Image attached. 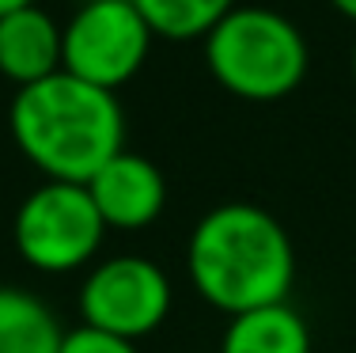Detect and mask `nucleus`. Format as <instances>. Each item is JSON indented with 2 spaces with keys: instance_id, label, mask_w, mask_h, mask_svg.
Wrapping results in <instances>:
<instances>
[{
  "instance_id": "8",
  "label": "nucleus",
  "mask_w": 356,
  "mask_h": 353,
  "mask_svg": "<svg viewBox=\"0 0 356 353\" xmlns=\"http://www.w3.org/2000/svg\"><path fill=\"white\" fill-rule=\"evenodd\" d=\"M61 72V23L42 4L0 15V77L31 88Z\"/></svg>"
},
{
  "instance_id": "4",
  "label": "nucleus",
  "mask_w": 356,
  "mask_h": 353,
  "mask_svg": "<svg viewBox=\"0 0 356 353\" xmlns=\"http://www.w3.org/2000/svg\"><path fill=\"white\" fill-rule=\"evenodd\" d=\"M106 224L83 182L46 179L19 201L12 221V243L19 258L38 274H76L99 255Z\"/></svg>"
},
{
  "instance_id": "5",
  "label": "nucleus",
  "mask_w": 356,
  "mask_h": 353,
  "mask_svg": "<svg viewBox=\"0 0 356 353\" xmlns=\"http://www.w3.org/2000/svg\"><path fill=\"white\" fill-rule=\"evenodd\" d=\"M152 38L133 0H88L61 27V72L118 91L144 69Z\"/></svg>"
},
{
  "instance_id": "14",
  "label": "nucleus",
  "mask_w": 356,
  "mask_h": 353,
  "mask_svg": "<svg viewBox=\"0 0 356 353\" xmlns=\"http://www.w3.org/2000/svg\"><path fill=\"white\" fill-rule=\"evenodd\" d=\"M31 4H42V0H0V15L19 12V8H31Z\"/></svg>"
},
{
  "instance_id": "9",
  "label": "nucleus",
  "mask_w": 356,
  "mask_h": 353,
  "mask_svg": "<svg viewBox=\"0 0 356 353\" xmlns=\"http://www.w3.org/2000/svg\"><path fill=\"white\" fill-rule=\"evenodd\" d=\"M220 353H311L307 319L288 300L239 312L227 319Z\"/></svg>"
},
{
  "instance_id": "11",
  "label": "nucleus",
  "mask_w": 356,
  "mask_h": 353,
  "mask_svg": "<svg viewBox=\"0 0 356 353\" xmlns=\"http://www.w3.org/2000/svg\"><path fill=\"white\" fill-rule=\"evenodd\" d=\"M239 0H133V8L144 15L156 38L193 42L224 19Z\"/></svg>"
},
{
  "instance_id": "13",
  "label": "nucleus",
  "mask_w": 356,
  "mask_h": 353,
  "mask_svg": "<svg viewBox=\"0 0 356 353\" xmlns=\"http://www.w3.org/2000/svg\"><path fill=\"white\" fill-rule=\"evenodd\" d=\"M330 4H334V12H341L345 19L356 23V0H330Z\"/></svg>"
},
{
  "instance_id": "12",
  "label": "nucleus",
  "mask_w": 356,
  "mask_h": 353,
  "mask_svg": "<svg viewBox=\"0 0 356 353\" xmlns=\"http://www.w3.org/2000/svg\"><path fill=\"white\" fill-rule=\"evenodd\" d=\"M61 353H140L137 342L118 338V334L95 331V327H76V331H65Z\"/></svg>"
},
{
  "instance_id": "1",
  "label": "nucleus",
  "mask_w": 356,
  "mask_h": 353,
  "mask_svg": "<svg viewBox=\"0 0 356 353\" xmlns=\"http://www.w3.org/2000/svg\"><path fill=\"white\" fill-rule=\"evenodd\" d=\"M186 274L227 319L281 304L296 285V247L284 224L254 201H220L186 240Z\"/></svg>"
},
{
  "instance_id": "2",
  "label": "nucleus",
  "mask_w": 356,
  "mask_h": 353,
  "mask_svg": "<svg viewBox=\"0 0 356 353\" xmlns=\"http://www.w3.org/2000/svg\"><path fill=\"white\" fill-rule=\"evenodd\" d=\"M8 130L27 164L54 182H88L125 148V114L118 91L54 72L19 88L8 107Z\"/></svg>"
},
{
  "instance_id": "10",
  "label": "nucleus",
  "mask_w": 356,
  "mask_h": 353,
  "mask_svg": "<svg viewBox=\"0 0 356 353\" xmlns=\"http://www.w3.org/2000/svg\"><path fill=\"white\" fill-rule=\"evenodd\" d=\"M65 331L46 300L19 285H0V353H61Z\"/></svg>"
},
{
  "instance_id": "3",
  "label": "nucleus",
  "mask_w": 356,
  "mask_h": 353,
  "mask_svg": "<svg viewBox=\"0 0 356 353\" xmlns=\"http://www.w3.org/2000/svg\"><path fill=\"white\" fill-rule=\"evenodd\" d=\"M201 42L213 80L235 99L277 103L307 80V38L273 8L235 4Z\"/></svg>"
},
{
  "instance_id": "15",
  "label": "nucleus",
  "mask_w": 356,
  "mask_h": 353,
  "mask_svg": "<svg viewBox=\"0 0 356 353\" xmlns=\"http://www.w3.org/2000/svg\"><path fill=\"white\" fill-rule=\"evenodd\" d=\"M349 65H353V84H356V42H353V61Z\"/></svg>"
},
{
  "instance_id": "6",
  "label": "nucleus",
  "mask_w": 356,
  "mask_h": 353,
  "mask_svg": "<svg viewBox=\"0 0 356 353\" xmlns=\"http://www.w3.org/2000/svg\"><path fill=\"white\" fill-rule=\"evenodd\" d=\"M175 304L171 277L144 255H114L88 270L80 285L83 327L140 342L167 323Z\"/></svg>"
},
{
  "instance_id": "7",
  "label": "nucleus",
  "mask_w": 356,
  "mask_h": 353,
  "mask_svg": "<svg viewBox=\"0 0 356 353\" xmlns=\"http://www.w3.org/2000/svg\"><path fill=\"white\" fill-rule=\"evenodd\" d=\"M88 194L95 201L99 217H103L106 232H137L159 221L167 209V179L148 156L122 148L110 156L88 182Z\"/></svg>"
}]
</instances>
